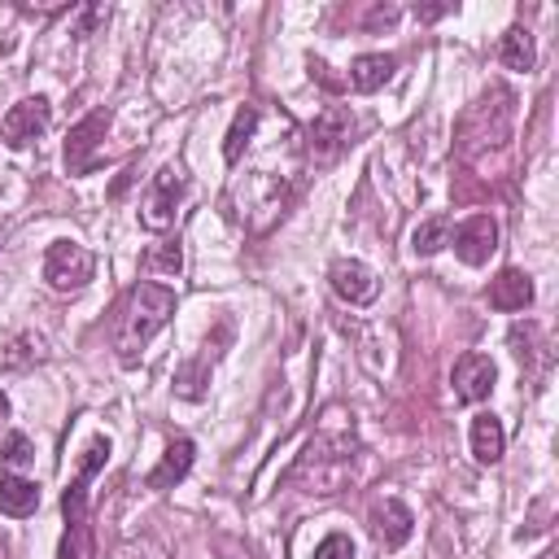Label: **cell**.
<instances>
[{"instance_id": "1", "label": "cell", "mask_w": 559, "mask_h": 559, "mask_svg": "<svg viewBox=\"0 0 559 559\" xmlns=\"http://www.w3.org/2000/svg\"><path fill=\"white\" fill-rule=\"evenodd\" d=\"M170 314H175V288H166L157 280H140L122 297V306L114 314V332L109 336H114L118 362H135L148 349V341L170 323Z\"/></svg>"}, {"instance_id": "2", "label": "cell", "mask_w": 559, "mask_h": 559, "mask_svg": "<svg viewBox=\"0 0 559 559\" xmlns=\"http://www.w3.org/2000/svg\"><path fill=\"white\" fill-rule=\"evenodd\" d=\"M354 463H358V441L354 432H319L306 441V450L297 454L288 485L306 489V493H341L354 480Z\"/></svg>"}, {"instance_id": "3", "label": "cell", "mask_w": 559, "mask_h": 559, "mask_svg": "<svg viewBox=\"0 0 559 559\" xmlns=\"http://www.w3.org/2000/svg\"><path fill=\"white\" fill-rule=\"evenodd\" d=\"M109 459V437H92L83 459H79V472L74 480L66 485L61 493V515H66V533H61V546H57V559H96V542H92V511H87V485L92 476L105 467Z\"/></svg>"}, {"instance_id": "4", "label": "cell", "mask_w": 559, "mask_h": 559, "mask_svg": "<svg viewBox=\"0 0 559 559\" xmlns=\"http://www.w3.org/2000/svg\"><path fill=\"white\" fill-rule=\"evenodd\" d=\"M349 131H354L349 109L328 105V109H323V114H319V118L306 127V135L297 140V144H301V162H306V166H332V162L345 153Z\"/></svg>"}, {"instance_id": "5", "label": "cell", "mask_w": 559, "mask_h": 559, "mask_svg": "<svg viewBox=\"0 0 559 559\" xmlns=\"http://www.w3.org/2000/svg\"><path fill=\"white\" fill-rule=\"evenodd\" d=\"M92 275H96V258H92L87 245H79V240H52L48 245V253H44V280H48V288L79 293V288L92 284Z\"/></svg>"}, {"instance_id": "6", "label": "cell", "mask_w": 559, "mask_h": 559, "mask_svg": "<svg viewBox=\"0 0 559 559\" xmlns=\"http://www.w3.org/2000/svg\"><path fill=\"white\" fill-rule=\"evenodd\" d=\"M179 197H183V170H179V166H162V170L153 175L144 201H140V223H144L148 231H166V227L175 223Z\"/></svg>"}, {"instance_id": "7", "label": "cell", "mask_w": 559, "mask_h": 559, "mask_svg": "<svg viewBox=\"0 0 559 559\" xmlns=\"http://www.w3.org/2000/svg\"><path fill=\"white\" fill-rule=\"evenodd\" d=\"M105 131H109V109H92L70 127V135H66V175H87L96 166Z\"/></svg>"}, {"instance_id": "8", "label": "cell", "mask_w": 559, "mask_h": 559, "mask_svg": "<svg viewBox=\"0 0 559 559\" xmlns=\"http://www.w3.org/2000/svg\"><path fill=\"white\" fill-rule=\"evenodd\" d=\"M48 122H52V105L44 96H26V100L9 105V114L0 118V140L9 148H26L31 140H39L48 131Z\"/></svg>"}, {"instance_id": "9", "label": "cell", "mask_w": 559, "mask_h": 559, "mask_svg": "<svg viewBox=\"0 0 559 559\" xmlns=\"http://www.w3.org/2000/svg\"><path fill=\"white\" fill-rule=\"evenodd\" d=\"M493 380H498L493 358H489V354H476V349H467V354L454 362V371H450V389H454V397H459L463 406L485 402L489 389H493Z\"/></svg>"}, {"instance_id": "10", "label": "cell", "mask_w": 559, "mask_h": 559, "mask_svg": "<svg viewBox=\"0 0 559 559\" xmlns=\"http://www.w3.org/2000/svg\"><path fill=\"white\" fill-rule=\"evenodd\" d=\"M450 245H454L459 262L485 266L489 253L498 249V223H493V214H472V218H463V223L450 231Z\"/></svg>"}, {"instance_id": "11", "label": "cell", "mask_w": 559, "mask_h": 559, "mask_svg": "<svg viewBox=\"0 0 559 559\" xmlns=\"http://www.w3.org/2000/svg\"><path fill=\"white\" fill-rule=\"evenodd\" d=\"M328 284H332V293H336L341 301H349V306H367V301H376V293H380L376 271H371L367 262H358V258H336V262L328 266Z\"/></svg>"}, {"instance_id": "12", "label": "cell", "mask_w": 559, "mask_h": 559, "mask_svg": "<svg viewBox=\"0 0 559 559\" xmlns=\"http://www.w3.org/2000/svg\"><path fill=\"white\" fill-rule=\"evenodd\" d=\"M367 528H371V537H376L384 550H397V546L411 542V533H415V515H411L406 502H397V498H380V502H371V511H367Z\"/></svg>"}, {"instance_id": "13", "label": "cell", "mask_w": 559, "mask_h": 559, "mask_svg": "<svg viewBox=\"0 0 559 559\" xmlns=\"http://www.w3.org/2000/svg\"><path fill=\"white\" fill-rule=\"evenodd\" d=\"M192 459H197V445L188 441V437H175L170 445H166V454L157 459V467L148 472V489H157V493H166V489H175L188 472H192Z\"/></svg>"}, {"instance_id": "14", "label": "cell", "mask_w": 559, "mask_h": 559, "mask_svg": "<svg viewBox=\"0 0 559 559\" xmlns=\"http://www.w3.org/2000/svg\"><path fill=\"white\" fill-rule=\"evenodd\" d=\"M393 70H397V57L393 52H362V57L349 61V79L345 83L354 92H380L393 79Z\"/></svg>"}, {"instance_id": "15", "label": "cell", "mask_w": 559, "mask_h": 559, "mask_svg": "<svg viewBox=\"0 0 559 559\" xmlns=\"http://www.w3.org/2000/svg\"><path fill=\"white\" fill-rule=\"evenodd\" d=\"M485 297H489L493 310H524L533 301V280L520 266H507V271H498V280L489 284Z\"/></svg>"}, {"instance_id": "16", "label": "cell", "mask_w": 559, "mask_h": 559, "mask_svg": "<svg viewBox=\"0 0 559 559\" xmlns=\"http://www.w3.org/2000/svg\"><path fill=\"white\" fill-rule=\"evenodd\" d=\"M502 450H507L502 419H498V415H489V411H480V415L472 419V454H476V463L493 467V463L502 459Z\"/></svg>"}, {"instance_id": "17", "label": "cell", "mask_w": 559, "mask_h": 559, "mask_svg": "<svg viewBox=\"0 0 559 559\" xmlns=\"http://www.w3.org/2000/svg\"><path fill=\"white\" fill-rule=\"evenodd\" d=\"M35 507H39V485L26 480V476H17V472H0V511L13 515V520H22Z\"/></svg>"}, {"instance_id": "18", "label": "cell", "mask_w": 559, "mask_h": 559, "mask_svg": "<svg viewBox=\"0 0 559 559\" xmlns=\"http://www.w3.org/2000/svg\"><path fill=\"white\" fill-rule=\"evenodd\" d=\"M258 122H262L258 105H240V109L231 114V127H227V135H223V157H227V166H240L249 140L258 135Z\"/></svg>"}, {"instance_id": "19", "label": "cell", "mask_w": 559, "mask_h": 559, "mask_svg": "<svg viewBox=\"0 0 559 559\" xmlns=\"http://www.w3.org/2000/svg\"><path fill=\"white\" fill-rule=\"evenodd\" d=\"M214 358H218V349H210V345H205V354H201V358L183 362V371L175 376V389H179V397H188V402L205 397V384H210V367H214Z\"/></svg>"}, {"instance_id": "20", "label": "cell", "mask_w": 559, "mask_h": 559, "mask_svg": "<svg viewBox=\"0 0 559 559\" xmlns=\"http://www.w3.org/2000/svg\"><path fill=\"white\" fill-rule=\"evenodd\" d=\"M498 61H502L507 70H533V61H537L533 35H528L524 26H511V31L502 35V44H498Z\"/></svg>"}, {"instance_id": "21", "label": "cell", "mask_w": 559, "mask_h": 559, "mask_svg": "<svg viewBox=\"0 0 559 559\" xmlns=\"http://www.w3.org/2000/svg\"><path fill=\"white\" fill-rule=\"evenodd\" d=\"M450 245V214H432V218H424L415 231H411V249L419 253V258H432L437 249H445Z\"/></svg>"}, {"instance_id": "22", "label": "cell", "mask_w": 559, "mask_h": 559, "mask_svg": "<svg viewBox=\"0 0 559 559\" xmlns=\"http://www.w3.org/2000/svg\"><path fill=\"white\" fill-rule=\"evenodd\" d=\"M31 459H35V445H31V437H26V432H9V437H4V445H0V463L17 472V467H26Z\"/></svg>"}, {"instance_id": "23", "label": "cell", "mask_w": 559, "mask_h": 559, "mask_svg": "<svg viewBox=\"0 0 559 559\" xmlns=\"http://www.w3.org/2000/svg\"><path fill=\"white\" fill-rule=\"evenodd\" d=\"M144 266H148V271H162V275H179L183 253H179V245H175V240H166V245H157V249H148V253H144Z\"/></svg>"}, {"instance_id": "24", "label": "cell", "mask_w": 559, "mask_h": 559, "mask_svg": "<svg viewBox=\"0 0 559 559\" xmlns=\"http://www.w3.org/2000/svg\"><path fill=\"white\" fill-rule=\"evenodd\" d=\"M109 559H166V550H162L157 542H148V537H131V542H122Z\"/></svg>"}, {"instance_id": "25", "label": "cell", "mask_w": 559, "mask_h": 559, "mask_svg": "<svg viewBox=\"0 0 559 559\" xmlns=\"http://www.w3.org/2000/svg\"><path fill=\"white\" fill-rule=\"evenodd\" d=\"M314 559H354V542H349V533H328V537L314 546Z\"/></svg>"}, {"instance_id": "26", "label": "cell", "mask_w": 559, "mask_h": 559, "mask_svg": "<svg viewBox=\"0 0 559 559\" xmlns=\"http://www.w3.org/2000/svg\"><path fill=\"white\" fill-rule=\"evenodd\" d=\"M441 13H450V4H415V17L419 22H437Z\"/></svg>"}, {"instance_id": "27", "label": "cell", "mask_w": 559, "mask_h": 559, "mask_svg": "<svg viewBox=\"0 0 559 559\" xmlns=\"http://www.w3.org/2000/svg\"><path fill=\"white\" fill-rule=\"evenodd\" d=\"M4 415H9V402H4V393H0V419H4Z\"/></svg>"}, {"instance_id": "28", "label": "cell", "mask_w": 559, "mask_h": 559, "mask_svg": "<svg viewBox=\"0 0 559 559\" xmlns=\"http://www.w3.org/2000/svg\"><path fill=\"white\" fill-rule=\"evenodd\" d=\"M542 559H555V555H550V550H546V555H542Z\"/></svg>"}]
</instances>
